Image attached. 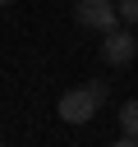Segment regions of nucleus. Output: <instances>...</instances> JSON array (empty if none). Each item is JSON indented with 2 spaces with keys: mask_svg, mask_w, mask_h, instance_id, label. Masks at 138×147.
Masks as SVG:
<instances>
[{
  "mask_svg": "<svg viewBox=\"0 0 138 147\" xmlns=\"http://www.w3.org/2000/svg\"><path fill=\"white\" fill-rule=\"evenodd\" d=\"M101 101H106V83L92 78V83H83V87H69V92L60 96L55 115H60L64 124H87V119L101 110Z\"/></svg>",
  "mask_w": 138,
  "mask_h": 147,
  "instance_id": "nucleus-1",
  "label": "nucleus"
},
{
  "mask_svg": "<svg viewBox=\"0 0 138 147\" xmlns=\"http://www.w3.org/2000/svg\"><path fill=\"white\" fill-rule=\"evenodd\" d=\"M74 23L92 28V32H110V28H120V9H115V0H74Z\"/></svg>",
  "mask_w": 138,
  "mask_h": 147,
  "instance_id": "nucleus-2",
  "label": "nucleus"
},
{
  "mask_svg": "<svg viewBox=\"0 0 138 147\" xmlns=\"http://www.w3.org/2000/svg\"><path fill=\"white\" fill-rule=\"evenodd\" d=\"M101 37H106V41H101V60H106V64L124 69V64L138 60V37H133L129 28H110V32H101Z\"/></svg>",
  "mask_w": 138,
  "mask_h": 147,
  "instance_id": "nucleus-3",
  "label": "nucleus"
},
{
  "mask_svg": "<svg viewBox=\"0 0 138 147\" xmlns=\"http://www.w3.org/2000/svg\"><path fill=\"white\" fill-rule=\"evenodd\" d=\"M120 147H138V96L120 106Z\"/></svg>",
  "mask_w": 138,
  "mask_h": 147,
  "instance_id": "nucleus-4",
  "label": "nucleus"
},
{
  "mask_svg": "<svg viewBox=\"0 0 138 147\" xmlns=\"http://www.w3.org/2000/svg\"><path fill=\"white\" fill-rule=\"evenodd\" d=\"M115 9H120V23H138V0H115Z\"/></svg>",
  "mask_w": 138,
  "mask_h": 147,
  "instance_id": "nucleus-5",
  "label": "nucleus"
},
{
  "mask_svg": "<svg viewBox=\"0 0 138 147\" xmlns=\"http://www.w3.org/2000/svg\"><path fill=\"white\" fill-rule=\"evenodd\" d=\"M5 5H9V0H0V9H5Z\"/></svg>",
  "mask_w": 138,
  "mask_h": 147,
  "instance_id": "nucleus-6",
  "label": "nucleus"
}]
</instances>
